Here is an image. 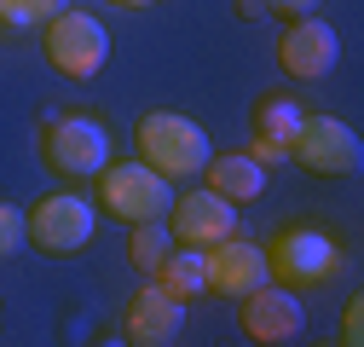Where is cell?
I'll return each instance as SVG.
<instances>
[{"label": "cell", "instance_id": "3957f363", "mask_svg": "<svg viewBox=\"0 0 364 347\" xmlns=\"http://www.w3.org/2000/svg\"><path fill=\"white\" fill-rule=\"evenodd\" d=\"M110 58V29L93 12H53L47 18V64L64 81H93Z\"/></svg>", "mask_w": 364, "mask_h": 347}, {"label": "cell", "instance_id": "8992f818", "mask_svg": "<svg viewBox=\"0 0 364 347\" xmlns=\"http://www.w3.org/2000/svg\"><path fill=\"white\" fill-rule=\"evenodd\" d=\"M289 156L306 174H318V180H341V174H358L364 139L353 134L347 122H336V116H301L295 139H289Z\"/></svg>", "mask_w": 364, "mask_h": 347}, {"label": "cell", "instance_id": "ba28073f", "mask_svg": "<svg viewBox=\"0 0 364 347\" xmlns=\"http://www.w3.org/2000/svg\"><path fill=\"white\" fill-rule=\"evenodd\" d=\"M203 278H208V289L243 301L249 289H260V284L272 278V267H266V249H260L255 237L225 232L220 243H208V249H203Z\"/></svg>", "mask_w": 364, "mask_h": 347}, {"label": "cell", "instance_id": "d6986e66", "mask_svg": "<svg viewBox=\"0 0 364 347\" xmlns=\"http://www.w3.org/2000/svg\"><path fill=\"white\" fill-rule=\"evenodd\" d=\"M341 341H347V347L364 341V301H358V295L347 301V313H341Z\"/></svg>", "mask_w": 364, "mask_h": 347}, {"label": "cell", "instance_id": "7c38bea8", "mask_svg": "<svg viewBox=\"0 0 364 347\" xmlns=\"http://www.w3.org/2000/svg\"><path fill=\"white\" fill-rule=\"evenodd\" d=\"M179 330H186V301L168 295L162 284H145L139 295L127 301V341L168 347V341H179Z\"/></svg>", "mask_w": 364, "mask_h": 347}, {"label": "cell", "instance_id": "277c9868", "mask_svg": "<svg viewBox=\"0 0 364 347\" xmlns=\"http://www.w3.org/2000/svg\"><path fill=\"white\" fill-rule=\"evenodd\" d=\"M93 226H99V214L81 191H53L23 214V237L41 243L47 255H81L93 243Z\"/></svg>", "mask_w": 364, "mask_h": 347}, {"label": "cell", "instance_id": "6da1fadb", "mask_svg": "<svg viewBox=\"0 0 364 347\" xmlns=\"http://www.w3.org/2000/svg\"><path fill=\"white\" fill-rule=\"evenodd\" d=\"M133 139H139V151H145L139 162H151L156 174H168V180L203 174V162L214 156V151H208V134H203L191 116H173V110H151V116H139Z\"/></svg>", "mask_w": 364, "mask_h": 347}, {"label": "cell", "instance_id": "7402d4cb", "mask_svg": "<svg viewBox=\"0 0 364 347\" xmlns=\"http://www.w3.org/2000/svg\"><path fill=\"white\" fill-rule=\"evenodd\" d=\"M116 6H151V0H116Z\"/></svg>", "mask_w": 364, "mask_h": 347}, {"label": "cell", "instance_id": "e0dca14e", "mask_svg": "<svg viewBox=\"0 0 364 347\" xmlns=\"http://www.w3.org/2000/svg\"><path fill=\"white\" fill-rule=\"evenodd\" d=\"M53 12H64V0H0V18L12 29H29V23H47Z\"/></svg>", "mask_w": 364, "mask_h": 347}, {"label": "cell", "instance_id": "5b68a950", "mask_svg": "<svg viewBox=\"0 0 364 347\" xmlns=\"http://www.w3.org/2000/svg\"><path fill=\"white\" fill-rule=\"evenodd\" d=\"M266 267L278 284L289 289H312V284H330L341 272V249L330 232H312V226H295V232H278L266 249Z\"/></svg>", "mask_w": 364, "mask_h": 347}, {"label": "cell", "instance_id": "44dd1931", "mask_svg": "<svg viewBox=\"0 0 364 347\" xmlns=\"http://www.w3.org/2000/svg\"><path fill=\"white\" fill-rule=\"evenodd\" d=\"M266 6H278V12H295V18H301V12H318V0H266Z\"/></svg>", "mask_w": 364, "mask_h": 347}, {"label": "cell", "instance_id": "7a4b0ae2", "mask_svg": "<svg viewBox=\"0 0 364 347\" xmlns=\"http://www.w3.org/2000/svg\"><path fill=\"white\" fill-rule=\"evenodd\" d=\"M168 203H173V186L151 162H105L99 168V208L116 214V220H127V226L162 220Z\"/></svg>", "mask_w": 364, "mask_h": 347}, {"label": "cell", "instance_id": "30bf717a", "mask_svg": "<svg viewBox=\"0 0 364 347\" xmlns=\"http://www.w3.org/2000/svg\"><path fill=\"white\" fill-rule=\"evenodd\" d=\"M243 330H249V341H260V347H278V341H295L301 330H306V307L289 295V284H260V289H249L243 295Z\"/></svg>", "mask_w": 364, "mask_h": 347}, {"label": "cell", "instance_id": "52a82bcc", "mask_svg": "<svg viewBox=\"0 0 364 347\" xmlns=\"http://www.w3.org/2000/svg\"><path fill=\"white\" fill-rule=\"evenodd\" d=\"M41 156H47L58 174H70V180H93V174L110 162V134L93 116H53L47 127H41Z\"/></svg>", "mask_w": 364, "mask_h": 347}, {"label": "cell", "instance_id": "4fadbf2b", "mask_svg": "<svg viewBox=\"0 0 364 347\" xmlns=\"http://www.w3.org/2000/svg\"><path fill=\"white\" fill-rule=\"evenodd\" d=\"M203 174H208V191H220L225 203H260V197H266V168H260L249 151L208 156Z\"/></svg>", "mask_w": 364, "mask_h": 347}, {"label": "cell", "instance_id": "2e32d148", "mask_svg": "<svg viewBox=\"0 0 364 347\" xmlns=\"http://www.w3.org/2000/svg\"><path fill=\"white\" fill-rule=\"evenodd\" d=\"M168 249H173V232H168V220H139L133 226V237H127V260L139 267L145 278L168 260Z\"/></svg>", "mask_w": 364, "mask_h": 347}, {"label": "cell", "instance_id": "ac0fdd59", "mask_svg": "<svg viewBox=\"0 0 364 347\" xmlns=\"http://www.w3.org/2000/svg\"><path fill=\"white\" fill-rule=\"evenodd\" d=\"M18 243H23V214L12 203H0V260H6Z\"/></svg>", "mask_w": 364, "mask_h": 347}, {"label": "cell", "instance_id": "9c48e42d", "mask_svg": "<svg viewBox=\"0 0 364 347\" xmlns=\"http://www.w3.org/2000/svg\"><path fill=\"white\" fill-rule=\"evenodd\" d=\"M336 58H341L336 29H330L324 18H312V12H301V18L278 35V64H284L295 81H324V75L336 70Z\"/></svg>", "mask_w": 364, "mask_h": 347}, {"label": "cell", "instance_id": "9a60e30c", "mask_svg": "<svg viewBox=\"0 0 364 347\" xmlns=\"http://www.w3.org/2000/svg\"><path fill=\"white\" fill-rule=\"evenodd\" d=\"M301 116H306V110H301L289 93H272V99H260V105H255V139H272V145H284V151H289V139H295Z\"/></svg>", "mask_w": 364, "mask_h": 347}, {"label": "cell", "instance_id": "5bb4252c", "mask_svg": "<svg viewBox=\"0 0 364 347\" xmlns=\"http://www.w3.org/2000/svg\"><path fill=\"white\" fill-rule=\"evenodd\" d=\"M168 295H179V301H191V295H203L208 289V278H203V249H191V243H179V249H168V260L151 272Z\"/></svg>", "mask_w": 364, "mask_h": 347}, {"label": "cell", "instance_id": "ffe728a7", "mask_svg": "<svg viewBox=\"0 0 364 347\" xmlns=\"http://www.w3.org/2000/svg\"><path fill=\"white\" fill-rule=\"evenodd\" d=\"M249 156H255L260 168H272V162H284L289 151H284V145H272V139H249Z\"/></svg>", "mask_w": 364, "mask_h": 347}, {"label": "cell", "instance_id": "8fae6325", "mask_svg": "<svg viewBox=\"0 0 364 347\" xmlns=\"http://www.w3.org/2000/svg\"><path fill=\"white\" fill-rule=\"evenodd\" d=\"M162 220H168L173 243L208 249V243H220L225 232H237V203H225L220 191H191V197H173Z\"/></svg>", "mask_w": 364, "mask_h": 347}]
</instances>
